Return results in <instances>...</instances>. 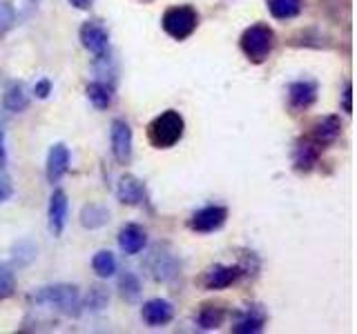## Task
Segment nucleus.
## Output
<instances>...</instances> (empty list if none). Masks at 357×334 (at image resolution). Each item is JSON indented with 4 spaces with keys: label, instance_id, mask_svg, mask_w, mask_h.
I'll list each match as a JSON object with an SVG mask.
<instances>
[{
    "label": "nucleus",
    "instance_id": "25",
    "mask_svg": "<svg viewBox=\"0 0 357 334\" xmlns=\"http://www.w3.org/2000/svg\"><path fill=\"white\" fill-rule=\"evenodd\" d=\"M3 103L9 111H22V109H27L29 105V100L25 96V89H22L20 83H14L11 85L7 92H5V98H3Z\"/></svg>",
    "mask_w": 357,
    "mask_h": 334
},
{
    "label": "nucleus",
    "instance_id": "20",
    "mask_svg": "<svg viewBox=\"0 0 357 334\" xmlns=\"http://www.w3.org/2000/svg\"><path fill=\"white\" fill-rule=\"evenodd\" d=\"M85 94L89 98V103H92L96 109H107L112 105V100H114V87L103 81H94L87 85Z\"/></svg>",
    "mask_w": 357,
    "mask_h": 334
},
{
    "label": "nucleus",
    "instance_id": "8",
    "mask_svg": "<svg viewBox=\"0 0 357 334\" xmlns=\"http://www.w3.org/2000/svg\"><path fill=\"white\" fill-rule=\"evenodd\" d=\"M78 38H81V45L87 51H92L94 56H98V58H103L105 56L107 45H109V33L98 20L83 22L81 31H78Z\"/></svg>",
    "mask_w": 357,
    "mask_h": 334
},
{
    "label": "nucleus",
    "instance_id": "4",
    "mask_svg": "<svg viewBox=\"0 0 357 334\" xmlns=\"http://www.w3.org/2000/svg\"><path fill=\"white\" fill-rule=\"evenodd\" d=\"M161 27L170 38L185 40L190 38L199 27V14L195 7L190 5H176L170 7L161 18Z\"/></svg>",
    "mask_w": 357,
    "mask_h": 334
},
{
    "label": "nucleus",
    "instance_id": "2",
    "mask_svg": "<svg viewBox=\"0 0 357 334\" xmlns=\"http://www.w3.org/2000/svg\"><path fill=\"white\" fill-rule=\"evenodd\" d=\"M185 120L176 109H165L148 125V141L156 150H170L183 138Z\"/></svg>",
    "mask_w": 357,
    "mask_h": 334
},
{
    "label": "nucleus",
    "instance_id": "17",
    "mask_svg": "<svg viewBox=\"0 0 357 334\" xmlns=\"http://www.w3.org/2000/svg\"><path fill=\"white\" fill-rule=\"evenodd\" d=\"M145 245H148V234H145V230L141 225H137V223H130V225L121 228L119 232V248L126 252L128 256H134L139 254Z\"/></svg>",
    "mask_w": 357,
    "mask_h": 334
},
{
    "label": "nucleus",
    "instance_id": "26",
    "mask_svg": "<svg viewBox=\"0 0 357 334\" xmlns=\"http://www.w3.org/2000/svg\"><path fill=\"white\" fill-rule=\"evenodd\" d=\"M16 292V276L7 265L0 263V301L11 299Z\"/></svg>",
    "mask_w": 357,
    "mask_h": 334
},
{
    "label": "nucleus",
    "instance_id": "23",
    "mask_svg": "<svg viewBox=\"0 0 357 334\" xmlns=\"http://www.w3.org/2000/svg\"><path fill=\"white\" fill-rule=\"evenodd\" d=\"M109 218V212L105 207H100V205H85L83 207V214H81V223H83V228H89V230H96L100 225H105Z\"/></svg>",
    "mask_w": 357,
    "mask_h": 334
},
{
    "label": "nucleus",
    "instance_id": "1",
    "mask_svg": "<svg viewBox=\"0 0 357 334\" xmlns=\"http://www.w3.org/2000/svg\"><path fill=\"white\" fill-rule=\"evenodd\" d=\"M29 301H33L36 305H47L65 317H78L83 308L81 292H78L76 285H70V283H56V285L40 287L29 296Z\"/></svg>",
    "mask_w": 357,
    "mask_h": 334
},
{
    "label": "nucleus",
    "instance_id": "14",
    "mask_svg": "<svg viewBox=\"0 0 357 334\" xmlns=\"http://www.w3.org/2000/svg\"><path fill=\"white\" fill-rule=\"evenodd\" d=\"M266 326V312L259 305H248L245 310L234 312L232 332L237 334H257Z\"/></svg>",
    "mask_w": 357,
    "mask_h": 334
},
{
    "label": "nucleus",
    "instance_id": "32",
    "mask_svg": "<svg viewBox=\"0 0 357 334\" xmlns=\"http://www.w3.org/2000/svg\"><path fill=\"white\" fill-rule=\"evenodd\" d=\"M7 163V150H5V134L0 129V170H3V165Z\"/></svg>",
    "mask_w": 357,
    "mask_h": 334
},
{
    "label": "nucleus",
    "instance_id": "29",
    "mask_svg": "<svg viewBox=\"0 0 357 334\" xmlns=\"http://www.w3.org/2000/svg\"><path fill=\"white\" fill-rule=\"evenodd\" d=\"M33 94H36V98H47L52 94V83L47 78H43V81H38L36 87H33Z\"/></svg>",
    "mask_w": 357,
    "mask_h": 334
},
{
    "label": "nucleus",
    "instance_id": "31",
    "mask_svg": "<svg viewBox=\"0 0 357 334\" xmlns=\"http://www.w3.org/2000/svg\"><path fill=\"white\" fill-rule=\"evenodd\" d=\"M72 7H76V9H83V11H87V9H92V5H94V0H67Z\"/></svg>",
    "mask_w": 357,
    "mask_h": 334
},
{
    "label": "nucleus",
    "instance_id": "11",
    "mask_svg": "<svg viewBox=\"0 0 357 334\" xmlns=\"http://www.w3.org/2000/svg\"><path fill=\"white\" fill-rule=\"evenodd\" d=\"M340 134H342V120H340V116H335V114L315 118L310 122V129H308V136L315 143H319L321 148H326V145L337 141Z\"/></svg>",
    "mask_w": 357,
    "mask_h": 334
},
{
    "label": "nucleus",
    "instance_id": "12",
    "mask_svg": "<svg viewBox=\"0 0 357 334\" xmlns=\"http://www.w3.org/2000/svg\"><path fill=\"white\" fill-rule=\"evenodd\" d=\"M317 100V83L315 81H295L288 87V105L290 109L299 114L306 111Z\"/></svg>",
    "mask_w": 357,
    "mask_h": 334
},
{
    "label": "nucleus",
    "instance_id": "21",
    "mask_svg": "<svg viewBox=\"0 0 357 334\" xmlns=\"http://www.w3.org/2000/svg\"><path fill=\"white\" fill-rule=\"evenodd\" d=\"M226 317H228V312L223 310V308L206 303V305H201V310H199L197 323H199L201 330H217L219 326H223Z\"/></svg>",
    "mask_w": 357,
    "mask_h": 334
},
{
    "label": "nucleus",
    "instance_id": "15",
    "mask_svg": "<svg viewBox=\"0 0 357 334\" xmlns=\"http://www.w3.org/2000/svg\"><path fill=\"white\" fill-rule=\"evenodd\" d=\"M67 170H70V150L63 143L52 145V150L47 154V163H45V176H47V181L52 185L59 183L67 174Z\"/></svg>",
    "mask_w": 357,
    "mask_h": 334
},
{
    "label": "nucleus",
    "instance_id": "30",
    "mask_svg": "<svg viewBox=\"0 0 357 334\" xmlns=\"http://www.w3.org/2000/svg\"><path fill=\"white\" fill-rule=\"evenodd\" d=\"M351 98H353V87H351V83H346V89H344V105H342L346 114H351V111H353Z\"/></svg>",
    "mask_w": 357,
    "mask_h": 334
},
{
    "label": "nucleus",
    "instance_id": "27",
    "mask_svg": "<svg viewBox=\"0 0 357 334\" xmlns=\"http://www.w3.org/2000/svg\"><path fill=\"white\" fill-rule=\"evenodd\" d=\"M107 303V294L105 289L100 285H94L92 289H89V296H87V305H92L94 310H100Z\"/></svg>",
    "mask_w": 357,
    "mask_h": 334
},
{
    "label": "nucleus",
    "instance_id": "19",
    "mask_svg": "<svg viewBox=\"0 0 357 334\" xmlns=\"http://www.w3.org/2000/svg\"><path fill=\"white\" fill-rule=\"evenodd\" d=\"M306 0H266L268 11L273 14V18L277 20H290L297 18L304 9Z\"/></svg>",
    "mask_w": 357,
    "mask_h": 334
},
{
    "label": "nucleus",
    "instance_id": "5",
    "mask_svg": "<svg viewBox=\"0 0 357 334\" xmlns=\"http://www.w3.org/2000/svg\"><path fill=\"white\" fill-rule=\"evenodd\" d=\"M226 218H228V209L223 205H206L190 216L188 228L192 232H199V234L217 232L219 228H223Z\"/></svg>",
    "mask_w": 357,
    "mask_h": 334
},
{
    "label": "nucleus",
    "instance_id": "7",
    "mask_svg": "<svg viewBox=\"0 0 357 334\" xmlns=\"http://www.w3.org/2000/svg\"><path fill=\"white\" fill-rule=\"evenodd\" d=\"M109 143H112V154H114L116 163L128 165L132 161V127L123 118H116L112 122Z\"/></svg>",
    "mask_w": 357,
    "mask_h": 334
},
{
    "label": "nucleus",
    "instance_id": "22",
    "mask_svg": "<svg viewBox=\"0 0 357 334\" xmlns=\"http://www.w3.org/2000/svg\"><path fill=\"white\" fill-rule=\"evenodd\" d=\"M92 267H94V272L100 276V278H109V276H114L116 272V259H114V254H112L109 250H100L94 254V259H92Z\"/></svg>",
    "mask_w": 357,
    "mask_h": 334
},
{
    "label": "nucleus",
    "instance_id": "10",
    "mask_svg": "<svg viewBox=\"0 0 357 334\" xmlns=\"http://www.w3.org/2000/svg\"><path fill=\"white\" fill-rule=\"evenodd\" d=\"M116 198L123 205H134V207H143V205L150 203L148 189H145V185L132 174L121 176V181L116 185Z\"/></svg>",
    "mask_w": 357,
    "mask_h": 334
},
{
    "label": "nucleus",
    "instance_id": "24",
    "mask_svg": "<svg viewBox=\"0 0 357 334\" xmlns=\"http://www.w3.org/2000/svg\"><path fill=\"white\" fill-rule=\"evenodd\" d=\"M119 289H121V296L126 299L128 303L139 301V296H141V281H139V276L132 274V272H126L119 278Z\"/></svg>",
    "mask_w": 357,
    "mask_h": 334
},
{
    "label": "nucleus",
    "instance_id": "28",
    "mask_svg": "<svg viewBox=\"0 0 357 334\" xmlns=\"http://www.w3.org/2000/svg\"><path fill=\"white\" fill-rule=\"evenodd\" d=\"M11 194H14V185H11V178L5 172H0V203L9 200Z\"/></svg>",
    "mask_w": 357,
    "mask_h": 334
},
{
    "label": "nucleus",
    "instance_id": "16",
    "mask_svg": "<svg viewBox=\"0 0 357 334\" xmlns=\"http://www.w3.org/2000/svg\"><path fill=\"white\" fill-rule=\"evenodd\" d=\"M67 209H70V203H67V194L63 189H54L50 196V207H47V221H50V232L54 237H61L67 223Z\"/></svg>",
    "mask_w": 357,
    "mask_h": 334
},
{
    "label": "nucleus",
    "instance_id": "9",
    "mask_svg": "<svg viewBox=\"0 0 357 334\" xmlns=\"http://www.w3.org/2000/svg\"><path fill=\"white\" fill-rule=\"evenodd\" d=\"M243 274L245 270L241 265H212L201 276V283H204L206 289H223L237 283Z\"/></svg>",
    "mask_w": 357,
    "mask_h": 334
},
{
    "label": "nucleus",
    "instance_id": "13",
    "mask_svg": "<svg viewBox=\"0 0 357 334\" xmlns=\"http://www.w3.org/2000/svg\"><path fill=\"white\" fill-rule=\"evenodd\" d=\"M141 319L148 323L150 328H161L174 319V308L170 301H165V299H150V301H145L141 308Z\"/></svg>",
    "mask_w": 357,
    "mask_h": 334
},
{
    "label": "nucleus",
    "instance_id": "3",
    "mask_svg": "<svg viewBox=\"0 0 357 334\" xmlns=\"http://www.w3.org/2000/svg\"><path fill=\"white\" fill-rule=\"evenodd\" d=\"M275 42H277V36L273 27H268L266 22H257V25H250L241 33L239 47L252 65H261L268 61V56L273 54Z\"/></svg>",
    "mask_w": 357,
    "mask_h": 334
},
{
    "label": "nucleus",
    "instance_id": "6",
    "mask_svg": "<svg viewBox=\"0 0 357 334\" xmlns=\"http://www.w3.org/2000/svg\"><path fill=\"white\" fill-rule=\"evenodd\" d=\"M324 148L319 143L312 141L308 134L306 136H301L295 148H293V167L299 172V174H308L317 167L319 163V156H321Z\"/></svg>",
    "mask_w": 357,
    "mask_h": 334
},
{
    "label": "nucleus",
    "instance_id": "18",
    "mask_svg": "<svg viewBox=\"0 0 357 334\" xmlns=\"http://www.w3.org/2000/svg\"><path fill=\"white\" fill-rule=\"evenodd\" d=\"M148 267L152 276L156 281H170V278L178 272V265H176V259L170 254V252H161V248H156L150 256L148 261Z\"/></svg>",
    "mask_w": 357,
    "mask_h": 334
}]
</instances>
